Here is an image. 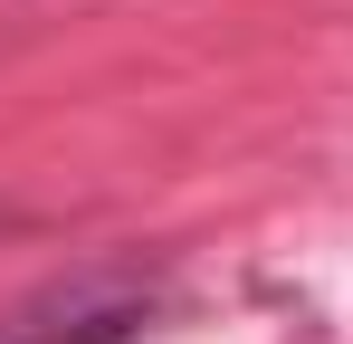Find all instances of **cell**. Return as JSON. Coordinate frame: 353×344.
I'll return each instance as SVG.
<instances>
[{"label": "cell", "instance_id": "1", "mask_svg": "<svg viewBox=\"0 0 353 344\" xmlns=\"http://www.w3.org/2000/svg\"><path fill=\"white\" fill-rule=\"evenodd\" d=\"M181 296L153 268H86L67 287H39L29 306L0 316V344H134L172 316Z\"/></svg>", "mask_w": 353, "mask_h": 344}]
</instances>
